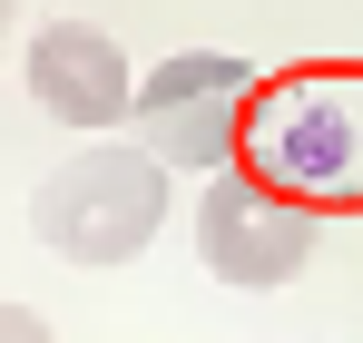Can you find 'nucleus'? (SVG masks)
<instances>
[{
  "label": "nucleus",
  "mask_w": 363,
  "mask_h": 343,
  "mask_svg": "<svg viewBox=\"0 0 363 343\" xmlns=\"http://www.w3.org/2000/svg\"><path fill=\"white\" fill-rule=\"evenodd\" d=\"M30 226L40 245L79 265V275H118L138 265L157 226H167V157L147 147V137H118V128H99L79 157L50 167V186L30 196Z\"/></svg>",
  "instance_id": "f257e3e1"
},
{
  "label": "nucleus",
  "mask_w": 363,
  "mask_h": 343,
  "mask_svg": "<svg viewBox=\"0 0 363 343\" xmlns=\"http://www.w3.org/2000/svg\"><path fill=\"white\" fill-rule=\"evenodd\" d=\"M314 235H324V216L304 206L285 176L216 167L206 186H196V255H206L216 285H236V294L295 285L304 265H314Z\"/></svg>",
  "instance_id": "f03ea898"
},
{
  "label": "nucleus",
  "mask_w": 363,
  "mask_h": 343,
  "mask_svg": "<svg viewBox=\"0 0 363 343\" xmlns=\"http://www.w3.org/2000/svg\"><path fill=\"white\" fill-rule=\"evenodd\" d=\"M128 128L167 157V167H236L245 157V128H255V69L226 50H177L157 59L147 79H138V99H128Z\"/></svg>",
  "instance_id": "7ed1b4c3"
},
{
  "label": "nucleus",
  "mask_w": 363,
  "mask_h": 343,
  "mask_svg": "<svg viewBox=\"0 0 363 343\" xmlns=\"http://www.w3.org/2000/svg\"><path fill=\"white\" fill-rule=\"evenodd\" d=\"M20 79H30V99L60 118V128H79V137L128 128V99H138V69H128V50L99 20H40L30 50H20Z\"/></svg>",
  "instance_id": "20e7f679"
},
{
  "label": "nucleus",
  "mask_w": 363,
  "mask_h": 343,
  "mask_svg": "<svg viewBox=\"0 0 363 343\" xmlns=\"http://www.w3.org/2000/svg\"><path fill=\"white\" fill-rule=\"evenodd\" d=\"M0 343H60L40 304H0Z\"/></svg>",
  "instance_id": "39448f33"
},
{
  "label": "nucleus",
  "mask_w": 363,
  "mask_h": 343,
  "mask_svg": "<svg viewBox=\"0 0 363 343\" xmlns=\"http://www.w3.org/2000/svg\"><path fill=\"white\" fill-rule=\"evenodd\" d=\"M10 30H20V0H0V69H10Z\"/></svg>",
  "instance_id": "423d86ee"
}]
</instances>
